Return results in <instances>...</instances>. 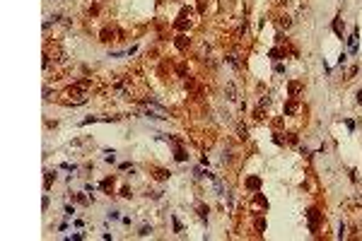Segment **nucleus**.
Returning a JSON list of instances; mask_svg holds the SVG:
<instances>
[{"instance_id": "obj_1", "label": "nucleus", "mask_w": 362, "mask_h": 241, "mask_svg": "<svg viewBox=\"0 0 362 241\" xmlns=\"http://www.w3.org/2000/svg\"><path fill=\"white\" fill-rule=\"evenodd\" d=\"M319 212L316 210H309V224H311V232H316V227H319Z\"/></svg>"}, {"instance_id": "obj_2", "label": "nucleus", "mask_w": 362, "mask_h": 241, "mask_svg": "<svg viewBox=\"0 0 362 241\" xmlns=\"http://www.w3.org/2000/svg\"><path fill=\"white\" fill-rule=\"evenodd\" d=\"M225 94H227V99L234 102L237 99V87H234V82H227V87H225Z\"/></svg>"}, {"instance_id": "obj_3", "label": "nucleus", "mask_w": 362, "mask_h": 241, "mask_svg": "<svg viewBox=\"0 0 362 241\" xmlns=\"http://www.w3.org/2000/svg\"><path fill=\"white\" fill-rule=\"evenodd\" d=\"M348 46H350V51H353V53H357V29L350 34V39H348Z\"/></svg>"}, {"instance_id": "obj_4", "label": "nucleus", "mask_w": 362, "mask_h": 241, "mask_svg": "<svg viewBox=\"0 0 362 241\" xmlns=\"http://www.w3.org/2000/svg\"><path fill=\"white\" fill-rule=\"evenodd\" d=\"M246 186H249V188H254V191H258V186H261V181H258L256 176H251V178H246Z\"/></svg>"}, {"instance_id": "obj_5", "label": "nucleus", "mask_w": 362, "mask_h": 241, "mask_svg": "<svg viewBox=\"0 0 362 241\" xmlns=\"http://www.w3.org/2000/svg\"><path fill=\"white\" fill-rule=\"evenodd\" d=\"M155 178H157V181H164V178H169V174H167L164 169H160V171H155Z\"/></svg>"}, {"instance_id": "obj_6", "label": "nucleus", "mask_w": 362, "mask_h": 241, "mask_svg": "<svg viewBox=\"0 0 362 241\" xmlns=\"http://www.w3.org/2000/svg\"><path fill=\"white\" fill-rule=\"evenodd\" d=\"M198 215H200V219H208V207L200 205V207H198Z\"/></svg>"}, {"instance_id": "obj_7", "label": "nucleus", "mask_w": 362, "mask_h": 241, "mask_svg": "<svg viewBox=\"0 0 362 241\" xmlns=\"http://www.w3.org/2000/svg\"><path fill=\"white\" fill-rule=\"evenodd\" d=\"M111 186H114V178H106V181H104V183H101V188H104V191H109V188H111Z\"/></svg>"}, {"instance_id": "obj_8", "label": "nucleus", "mask_w": 362, "mask_h": 241, "mask_svg": "<svg viewBox=\"0 0 362 241\" xmlns=\"http://www.w3.org/2000/svg\"><path fill=\"white\" fill-rule=\"evenodd\" d=\"M280 24H283L285 29H290V24H292V22H290V17H283V19H280Z\"/></svg>"}, {"instance_id": "obj_9", "label": "nucleus", "mask_w": 362, "mask_h": 241, "mask_svg": "<svg viewBox=\"0 0 362 241\" xmlns=\"http://www.w3.org/2000/svg\"><path fill=\"white\" fill-rule=\"evenodd\" d=\"M176 159L184 162V159H186V152H184V150H176Z\"/></svg>"}, {"instance_id": "obj_10", "label": "nucleus", "mask_w": 362, "mask_h": 241, "mask_svg": "<svg viewBox=\"0 0 362 241\" xmlns=\"http://www.w3.org/2000/svg\"><path fill=\"white\" fill-rule=\"evenodd\" d=\"M150 232H152V227H142V229H140V232H138V234H140V236H147V234H150Z\"/></svg>"}, {"instance_id": "obj_11", "label": "nucleus", "mask_w": 362, "mask_h": 241, "mask_svg": "<svg viewBox=\"0 0 362 241\" xmlns=\"http://www.w3.org/2000/svg\"><path fill=\"white\" fill-rule=\"evenodd\" d=\"M297 92H299V84L292 82V84H290V94H297Z\"/></svg>"}, {"instance_id": "obj_12", "label": "nucleus", "mask_w": 362, "mask_h": 241, "mask_svg": "<svg viewBox=\"0 0 362 241\" xmlns=\"http://www.w3.org/2000/svg\"><path fill=\"white\" fill-rule=\"evenodd\" d=\"M121 195H123V198H131V188H128V186H126V188H121Z\"/></svg>"}, {"instance_id": "obj_13", "label": "nucleus", "mask_w": 362, "mask_h": 241, "mask_svg": "<svg viewBox=\"0 0 362 241\" xmlns=\"http://www.w3.org/2000/svg\"><path fill=\"white\" fill-rule=\"evenodd\" d=\"M176 43H179V48H184V46H186V36H179V41H176Z\"/></svg>"}, {"instance_id": "obj_14", "label": "nucleus", "mask_w": 362, "mask_h": 241, "mask_svg": "<svg viewBox=\"0 0 362 241\" xmlns=\"http://www.w3.org/2000/svg\"><path fill=\"white\" fill-rule=\"evenodd\" d=\"M239 138L246 140V128H244V126H239Z\"/></svg>"}, {"instance_id": "obj_15", "label": "nucleus", "mask_w": 362, "mask_h": 241, "mask_svg": "<svg viewBox=\"0 0 362 241\" xmlns=\"http://www.w3.org/2000/svg\"><path fill=\"white\" fill-rule=\"evenodd\" d=\"M357 102H362V89H360V92H357Z\"/></svg>"}]
</instances>
